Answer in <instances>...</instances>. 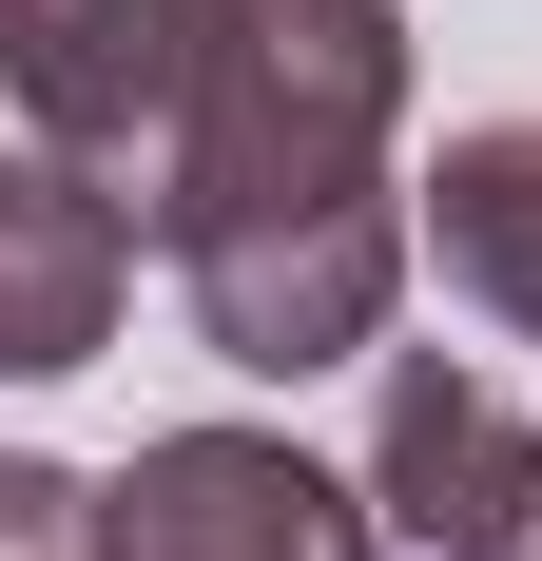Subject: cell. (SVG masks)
I'll return each mask as SVG.
<instances>
[{
  "instance_id": "cell-1",
  "label": "cell",
  "mask_w": 542,
  "mask_h": 561,
  "mask_svg": "<svg viewBox=\"0 0 542 561\" xmlns=\"http://www.w3.org/2000/svg\"><path fill=\"white\" fill-rule=\"evenodd\" d=\"M407 78H427L407 0H214L194 98L156 136V272L194 290L214 368L310 388V368L387 348L407 272H427V214L387 194Z\"/></svg>"
},
{
  "instance_id": "cell-2",
  "label": "cell",
  "mask_w": 542,
  "mask_h": 561,
  "mask_svg": "<svg viewBox=\"0 0 542 561\" xmlns=\"http://www.w3.org/2000/svg\"><path fill=\"white\" fill-rule=\"evenodd\" d=\"M369 484L310 465L291 426H156L98 484V561H369Z\"/></svg>"
},
{
  "instance_id": "cell-3",
  "label": "cell",
  "mask_w": 542,
  "mask_h": 561,
  "mask_svg": "<svg viewBox=\"0 0 542 561\" xmlns=\"http://www.w3.org/2000/svg\"><path fill=\"white\" fill-rule=\"evenodd\" d=\"M194 39H214V0H0V98L39 156H98L136 194L194 98Z\"/></svg>"
},
{
  "instance_id": "cell-4",
  "label": "cell",
  "mask_w": 542,
  "mask_h": 561,
  "mask_svg": "<svg viewBox=\"0 0 542 561\" xmlns=\"http://www.w3.org/2000/svg\"><path fill=\"white\" fill-rule=\"evenodd\" d=\"M116 290H136V214H116L98 156H0V388H58L116 348Z\"/></svg>"
},
{
  "instance_id": "cell-5",
  "label": "cell",
  "mask_w": 542,
  "mask_h": 561,
  "mask_svg": "<svg viewBox=\"0 0 542 561\" xmlns=\"http://www.w3.org/2000/svg\"><path fill=\"white\" fill-rule=\"evenodd\" d=\"M427 272H445V310H485L504 348H542V116H465L427 156Z\"/></svg>"
},
{
  "instance_id": "cell-6",
  "label": "cell",
  "mask_w": 542,
  "mask_h": 561,
  "mask_svg": "<svg viewBox=\"0 0 542 561\" xmlns=\"http://www.w3.org/2000/svg\"><path fill=\"white\" fill-rule=\"evenodd\" d=\"M0 561H98V484L39 446H0Z\"/></svg>"
},
{
  "instance_id": "cell-7",
  "label": "cell",
  "mask_w": 542,
  "mask_h": 561,
  "mask_svg": "<svg viewBox=\"0 0 542 561\" xmlns=\"http://www.w3.org/2000/svg\"><path fill=\"white\" fill-rule=\"evenodd\" d=\"M485 561H542V484H523V504H504V542H485Z\"/></svg>"
}]
</instances>
